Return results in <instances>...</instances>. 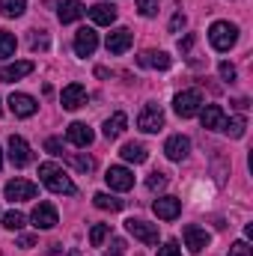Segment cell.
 I'll return each instance as SVG.
<instances>
[{
	"instance_id": "obj_1",
	"label": "cell",
	"mask_w": 253,
	"mask_h": 256,
	"mask_svg": "<svg viewBox=\"0 0 253 256\" xmlns=\"http://www.w3.org/2000/svg\"><path fill=\"white\" fill-rule=\"evenodd\" d=\"M39 179H42V185H45L48 191H54V194H74V191H78V188H74V182L66 176L54 161L39 164Z\"/></svg>"
},
{
	"instance_id": "obj_2",
	"label": "cell",
	"mask_w": 253,
	"mask_h": 256,
	"mask_svg": "<svg viewBox=\"0 0 253 256\" xmlns=\"http://www.w3.org/2000/svg\"><path fill=\"white\" fill-rule=\"evenodd\" d=\"M208 42H212L214 51H230L238 42V27L230 24V21H214L208 27Z\"/></svg>"
},
{
	"instance_id": "obj_3",
	"label": "cell",
	"mask_w": 253,
	"mask_h": 256,
	"mask_svg": "<svg viewBox=\"0 0 253 256\" xmlns=\"http://www.w3.org/2000/svg\"><path fill=\"white\" fill-rule=\"evenodd\" d=\"M173 108H176V114H179L182 120L196 116L200 108H202V96H200V90H185V92H179V96L173 98Z\"/></svg>"
},
{
	"instance_id": "obj_4",
	"label": "cell",
	"mask_w": 253,
	"mask_h": 256,
	"mask_svg": "<svg viewBox=\"0 0 253 256\" xmlns=\"http://www.w3.org/2000/svg\"><path fill=\"white\" fill-rule=\"evenodd\" d=\"M137 128L146 131V134L161 131V128H164V110H161L158 104H146V108L140 110V116H137Z\"/></svg>"
},
{
	"instance_id": "obj_5",
	"label": "cell",
	"mask_w": 253,
	"mask_h": 256,
	"mask_svg": "<svg viewBox=\"0 0 253 256\" xmlns=\"http://www.w3.org/2000/svg\"><path fill=\"white\" fill-rule=\"evenodd\" d=\"M96 48H98V33L92 27H80L74 33V54L78 57H92Z\"/></svg>"
},
{
	"instance_id": "obj_6",
	"label": "cell",
	"mask_w": 253,
	"mask_h": 256,
	"mask_svg": "<svg viewBox=\"0 0 253 256\" xmlns=\"http://www.w3.org/2000/svg\"><path fill=\"white\" fill-rule=\"evenodd\" d=\"M126 226H128V232L134 238H140L143 244H158V226L155 224H146L140 218H131V220H126Z\"/></svg>"
},
{
	"instance_id": "obj_7",
	"label": "cell",
	"mask_w": 253,
	"mask_h": 256,
	"mask_svg": "<svg viewBox=\"0 0 253 256\" xmlns=\"http://www.w3.org/2000/svg\"><path fill=\"white\" fill-rule=\"evenodd\" d=\"M9 110H12L15 116L27 120V116H33V114L39 110V104H36V98L27 96V92H12V96H9Z\"/></svg>"
},
{
	"instance_id": "obj_8",
	"label": "cell",
	"mask_w": 253,
	"mask_h": 256,
	"mask_svg": "<svg viewBox=\"0 0 253 256\" xmlns=\"http://www.w3.org/2000/svg\"><path fill=\"white\" fill-rule=\"evenodd\" d=\"M9 161H12L15 167H27V164L33 161V152H30L27 140H24V137H18V134H12V137H9Z\"/></svg>"
},
{
	"instance_id": "obj_9",
	"label": "cell",
	"mask_w": 253,
	"mask_h": 256,
	"mask_svg": "<svg viewBox=\"0 0 253 256\" xmlns=\"http://www.w3.org/2000/svg\"><path fill=\"white\" fill-rule=\"evenodd\" d=\"M3 194H6V200L18 202V200H33V196L39 194V188H36L33 182H27V179H12V182H6Z\"/></svg>"
},
{
	"instance_id": "obj_10",
	"label": "cell",
	"mask_w": 253,
	"mask_h": 256,
	"mask_svg": "<svg viewBox=\"0 0 253 256\" xmlns=\"http://www.w3.org/2000/svg\"><path fill=\"white\" fill-rule=\"evenodd\" d=\"M208 242H212V236L202 226H196V224H188L185 226V248H188L190 254H202L208 248Z\"/></svg>"
},
{
	"instance_id": "obj_11",
	"label": "cell",
	"mask_w": 253,
	"mask_h": 256,
	"mask_svg": "<svg viewBox=\"0 0 253 256\" xmlns=\"http://www.w3.org/2000/svg\"><path fill=\"white\" fill-rule=\"evenodd\" d=\"M152 208H155V214H158L161 220H176V218L182 214V200H179V196H158V200L152 202Z\"/></svg>"
},
{
	"instance_id": "obj_12",
	"label": "cell",
	"mask_w": 253,
	"mask_h": 256,
	"mask_svg": "<svg viewBox=\"0 0 253 256\" xmlns=\"http://www.w3.org/2000/svg\"><path fill=\"white\" fill-rule=\"evenodd\" d=\"M30 218H33V226H36V230H54L57 220H60V218H57V208H54L51 202H39Z\"/></svg>"
},
{
	"instance_id": "obj_13",
	"label": "cell",
	"mask_w": 253,
	"mask_h": 256,
	"mask_svg": "<svg viewBox=\"0 0 253 256\" xmlns=\"http://www.w3.org/2000/svg\"><path fill=\"white\" fill-rule=\"evenodd\" d=\"M104 179H108V185H110L114 191H131V188H134V173L126 170V167H110V170L104 173Z\"/></svg>"
},
{
	"instance_id": "obj_14",
	"label": "cell",
	"mask_w": 253,
	"mask_h": 256,
	"mask_svg": "<svg viewBox=\"0 0 253 256\" xmlns=\"http://www.w3.org/2000/svg\"><path fill=\"white\" fill-rule=\"evenodd\" d=\"M60 102H63L66 110L84 108V104H86V90H84V84H68L63 90V96H60Z\"/></svg>"
},
{
	"instance_id": "obj_15",
	"label": "cell",
	"mask_w": 253,
	"mask_h": 256,
	"mask_svg": "<svg viewBox=\"0 0 253 256\" xmlns=\"http://www.w3.org/2000/svg\"><path fill=\"white\" fill-rule=\"evenodd\" d=\"M131 42H134V36H131V30L128 27H120V30H114L110 36H108V51L110 54H126L128 48H131Z\"/></svg>"
},
{
	"instance_id": "obj_16",
	"label": "cell",
	"mask_w": 253,
	"mask_h": 256,
	"mask_svg": "<svg viewBox=\"0 0 253 256\" xmlns=\"http://www.w3.org/2000/svg\"><path fill=\"white\" fill-rule=\"evenodd\" d=\"M164 152H167L170 161H182V158H188V152H190V140L182 137V134H173V137L164 143Z\"/></svg>"
},
{
	"instance_id": "obj_17",
	"label": "cell",
	"mask_w": 253,
	"mask_h": 256,
	"mask_svg": "<svg viewBox=\"0 0 253 256\" xmlns=\"http://www.w3.org/2000/svg\"><path fill=\"white\" fill-rule=\"evenodd\" d=\"M200 122H202V128L220 131V128H224V122H226L224 108H220V104H206V108H202V114H200Z\"/></svg>"
},
{
	"instance_id": "obj_18",
	"label": "cell",
	"mask_w": 253,
	"mask_h": 256,
	"mask_svg": "<svg viewBox=\"0 0 253 256\" xmlns=\"http://www.w3.org/2000/svg\"><path fill=\"white\" fill-rule=\"evenodd\" d=\"M137 63L143 66V68H170V54H164V51H143L140 57H137Z\"/></svg>"
},
{
	"instance_id": "obj_19",
	"label": "cell",
	"mask_w": 253,
	"mask_h": 256,
	"mask_svg": "<svg viewBox=\"0 0 253 256\" xmlns=\"http://www.w3.org/2000/svg\"><path fill=\"white\" fill-rule=\"evenodd\" d=\"M90 18H92V24H102V27H110V24L116 21V9H114L110 3H96V6L90 9Z\"/></svg>"
},
{
	"instance_id": "obj_20",
	"label": "cell",
	"mask_w": 253,
	"mask_h": 256,
	"mask_svg": "<svg viewBox=\"0 0 253 256\" xmlns=\"http://www.w3.org/2000/svg\"><path fill=\"white\" fill-rule=\"evenodd\" d=\"M66 137H68V143H74V146H90V143H92V128L84 126V122H72L68 131H66Z\"/></svg>"
},
{
	"instance_id": "obj_21",
	"label": "cell",
	"mask_w": 253,
	"mask_h": 256,
	"mask_svg": "<svg viewBox=\"0 0 253 256\" xmlns=\"http://www.w3.org/2000/svg\"><path fill=\"white\" fill-rule=\"evenodd\" d=\"M30 72H33V63H30V60L12 63V66H6V68H0V80L9 84V80H18V78H24V74H30Z\"/></svg>"
},
{
	"instance_id": "obj_22",
	"label": "cell",
	"mask_w": 253,
	"mask_h": 256,
	"mask_svg": "<svg viewBox=\"0 0 253 256\" xmlns=\"http://www.w3.org/2000/svg\"><path fill=\"white\" fill-rule=\"evenodd\" d=\"M84 12H86V9H84V3H80V0H66L57 15H60V21H63V24H72V21H78Z\"/></svg>"
},
{
	"instance_id": "obj_23",
	"label": "cell",
	"mask_w": 253,
	"mask_h": 256,
	"mask_svg": "<svg viewBox=\"0 0 253 256\" xmlns=\"http://www.w3.org/2000/svg\"><path fill=\"white\" fill-rule=\"evenodd\" d=\"M126 126H128V116L122 114V110H116L108 122H104V137L108 140H114V137H120L122 131H126Z\"/></svg>"
},
{
	"instance_id": "obj_24",
	"label": "cell",
	"mask_w": 253,
	"mask_h": 256,
	"mask_svg": "<svg viewBox=\"0 0 253 256\" xmlns=\"http://www.w3.org/2000/svg\"><path fill=\"white\" fill-rule=\"evenodd\" d=\"M120 155H122L126 161H131V164H143V161L149 158V152H146L143 143H126V146L120 149Z\"/></svg>"
},
{
	"instance_id": "obj_25",
	"label": "cell",
	"mask_w": 253,
	"mask_h": 256,
	"mask_svg": "<svg viewBox=\"0 0 253 256\" xmlns=\"http://www.w3.org/2000/svg\"><path fill=\"white\" fill-rule=\"evenodd\" d=\"M92 202H96V206H98V208H104V212H122V206H126V202H122V200H116V196H110V194H96V196H92Z\"/></svg>"
},
{
	"instance_id": "obj_26",
	"label": "cell",
	"mask_w": 253,
	"mask_h": 256,
	"mask_svg": "<svg viewBox=\"0 0 253 256\" xmlns=\"http://www.w3.org/2000/svg\"><path fill=\"white\" fill-rule=\"evenodd\" d=\"M24 9H27V0H0V12L6 18H18L24 15Z\"/></svg>"
},
{
	"instance_id": "obj_27",
	"label": "cell",
	"mask_w": 253,
	"mask_h": 256,
	"mask_svg": "<svg viewBox=\"0 0 253 256\" xmlns=\"http://www.w3.org/2000/svg\"><path fill=\"white\" fill-rule=\"evenodd\" d=\"M244 128H248V120L244 116H232V120H226L220 131H226L230 137H244Z\"/></svg>"
},
{
	"instance_id": "obj_28",
	"label": "cell",
	"mask_w": 253,
	"mask_h": 256,
	"mask_svg": "<svg viewBox=\"0 0 253 256\" xmlns=\"http://www.w3.org/2000/svg\"><path fill=\"white\" fill-rule=\"evenodd\" d=\"M68 164H72L74 170H80V173H92V167H96V161H92L90 155H78V152L68 155Z\"/></svg>"
},
{
	"instance_id": "obj_29",
	"label": "cell",
	"mask_w": 253,
	"mask_h": 256,
	"mask_svg": "<svg viewBox=\"0 0 253 256\" xmlns=\"http://www.w3.org/2000/svg\"><path fill=\"white\" fill-rule=\"evenodd\" d=\"M108 236H110V226H108V224H96V226L90 230V244H92V248H102V242H104Z\"/></svg>"
},
{
	"instance_id": "obj_30",
	"label": "cell",
	"mask_w": 253,
	"mask_h": 256,
	"mask_svg": "<svg viewBox=\"0 0 253 256\" xmlns=\"http://www.w3.org/2000/svg\"><path fill=\"white\" fill-rule=\"evenodd\" d=\"M12 54H15V36L6 33V30H0V60H6Z\"/></svg>"
},
{
	"instance_id": "obj_31",
	"label": "cell",
	"mask_w": 253,
	"mask_h": 256,
	"mask_svg": "<svg viewBox=\"0 0 253 256\" xmlns=\"http://www.w3.org/2000/svg\"><path fill=\"white\" fill-rule=\"evenodd\" d=\"M3 226L6 230H21L24 226V214L21 212H6L3 214Z\"/></svg>"
},
{
	"instance_id": "obj_32",
	"label": "cell",
	"mask_w": 253,
	"mask_h": 256,
	"mask_svg": "<svg viewBox=\"0 0 253 256\" xmlns=\"http://www.w3.org/2000/svg\"><path fill=\"white\" fill-rule=\"evenodd\" d=\"M158 3L161 0H137V9L143 18H152V15H158Z\"/></svg>"
},
{
	"instance_id": "obj_33",
	"label": "cell",
	"mask_w": 253,
	"mask_h": 256,
	"mask_svg": "<svg viewBox=\"0 0 253 256\" xmlns=\"http://www.w3.org/2000/svg\"><path fill=\"white\" fill-rule=\"evenodd\" d=\"M146 188H149V191H161V188H167V176L155 170V173L146 179Z\"/></svg>"
},
{
	"instance_id": "obj_34",
	"label": "cell",
	"mask_w": 253,
	"mask_h": 256,
	"mask_svg": "<svg viewBox=\"0 0 253 256\" xmlns=\"http://www.w3.org/2000/svg\"><path fill=\"white\" fill-rule=\"evenodd\" d=\"M45 149H48L51 155H63V143H60L57 137H48V140H45Z\"/></svg>"
},
{
	"instance_id": "obj_35",
	"label": "cell",
	"mask_w": 253,
	"mask_h": 256,
	"mask_svg": "<svg viewBox=\"0 0 253 256\" xmlns=\"http://www.w3.org/2000/svg\"><path fill=\"white\" fill-rule=\"evenodd\" d=\"M230 256H250V248H248V242H236V244L230 248Z\"/></svg>"
},
{
	"instance_id": "obj_36",
	"label": "cell",
	"mask_w": 253,
	"mask_h": 256,
	"mask_svg": "<svg viewBox=\"0 0 253 256\" xmlns=\"http://www.w3.org/2000/svg\"><path fill=\"white\" fill-rule=\"evenodd\" d=\"M158 256H182V250H179V244H176V242H167V244L158 250Z\"/></svg>"
},
{
	"instance_id": "obj_37",
	"label": "cell",
	"mask_w": 253,
	"mask_h": 256,
	"mask_svg": "<svg viewBox=\"0 0 253 256\" xmlns=\"http://www.w3.org/2000/svg\"><path fill=\"white\" fill-rule=\"evenodd\" d=\"M185 24H188V21H185V15H182V12H176V15H173V21H170V33H179Z\"/></svg>"
},
{
	"instance_id": "obj_38",
	"label": "cell",
	"mask_w": 253,
	"mask_h": 256,
	"mask_svg": "<svg viewBox=\"0 0 253 256\" xmlns=\"http://www.w3.org/2000/svg\"><path fill=\"white\" fill-rule=\"evenodd\" d=\"M30 48H33V51H45V48H48V36H45V33H42V36H33V39H30Z\"/></svg>"
},
{
	"instance_id": "obj_39",
	"label": "cell",
	"mask_w": 253,
	"mask_h": 256,
	"mask_svg": "<svg viewBox=\"0 0 253 256\" xmlns=\"http://www.w3.org/2000/svg\"><path fill=\"white\" fill-rule=\"evenodd\" d=\"M104 256H126V242H122V238H114V248Z\"/></svg>"
},
{
	"instance_id": "obj_40",
	"label": "cell",
	"mask_w": 253,
	"mask_h": 256,
	"mask_svg": "<svg viewBox=\"0 0 253 256\" xmlns=\"http://www.w3.org/2000/svg\"><path fill=\"white\" fill-rule=\"evenodd\" d=\"M220 78H224V80H236V66L232 63H220Z\"/></svg>"
},
{
	"instance_id": "obj_41",
	"label": "cell",
	"mask_w": 253,
	"mask_h": 256,
	"mask_svg": "<svg viewBox=\"0 0 253 256\" xmlns=\"http://www.w3.org/2000/svg\"><path fill=\"white\" fill-rule=\"evenodd\" d=\"M190 48H194V36H190V33H188V36H185V39L179 42V51H182V54H188Z\"/></svg>"
},
{
	"instance_id": "obj_42",
	"label": "cell",
	"mask_w": 253,
	"mask_h": 256,
	"mask_svg": "<svg viewBox=\"0 0 253 256\" xmlns=\"http://www.w3.org/2000/svg\"><path fill=\"white\" fill-rule=\"evenodd\" d=\"M33 244H36L33 236H21V238H18V248H33Z\"/></svg>"
},
{
	"instance_id": "obj_43",
	"label": "cell",
	"mask_w": 253,
	"mask_h": 256,
	"mask_svg": "<svg viewBox=\"0 0 253 256\" xmlns=\"http://www.w3.org/2000/svg\"><path fill=\"white\" fill-rule=\"evenodd\" d=\"M232 108H236V110H248V108H250V102H248V98H236V102H232Z\"/></svg>"
},
{
	"instance_id": "obj_44",
	"label": "cell",
	"mask_w": 253,
	"mask_h": 256,
	"mask_svg": "<svg viewBox=\"0 0 253 256\" xmlns=\"http://www.w3.org/2000/svg\"><path fill=\"white\" fill-rule=\"evenodd\" d=\"M68 256H80V254H78V250H72V254H68Z\"/></svg>"
},
{
	"instance_id": "obj_45",
	"label": "cell",
	"mask_w": 253,
	"mask_h": 256,
	"mask_svg": "<svg viewBox=\"0 0 253 256\" xmlns=\"http://www.w3.org/2000/svg\"><path fill=\"white\" fill-rule=\"evenodd\" d=\"M0 167H3V152H0Z\"/></svg>"
}]
</instances>
